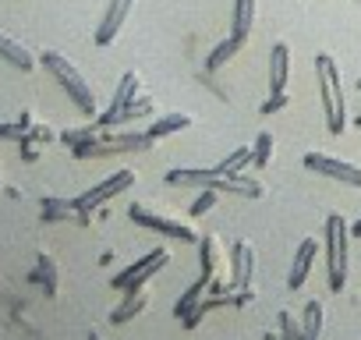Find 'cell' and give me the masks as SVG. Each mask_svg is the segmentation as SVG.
<instances>
[{"label":"cell","instance_id":"9a60e30c","mask_svg":"<svg viewBox=\"0 0 361 340\" xmlns=\"http://www.w3.org/2000/svg\"><path fill=\"white\" fill-rule=\"evenodd\" d=\"M199 255H202V273L206 277H220L224 273V248H220L216 234H206L199 241Z\"/></svg>","mask_w":361,"mask_h":340},{"label":"cell","instance_id":"52a82bcc","mask_svg":"<svg viewBox=\"0 0 361 340\" xmlns=\"http://www.w3.org/2000/svg\"><path fill=\"white\" fill-rule=\"evenodd\" d=\"M301 163L308 170H315V174H322V178H333V181H343L350 188H361V166H354L347 159H336V156H326V152H305Z\"/></svg>","mask_w":361,"mask_h":340},{"label":"cell","instance_id":"7a4b0ae2","mask_svg":"<svg viewBox=\"0 0 361 340\" xmlns=\"http://www.w3.org/2000/svg\"><path fill=\"white\" fill-rule=\"evenodd\" d=\"M39 61H43V68H47V71H50V75H54V78L64 85V92L71 96V103H75V107H78L85 117H92V114H96V96H92V89L85 85L82 71H78V68H75L68 57H61V54H54V50H47Z\"/></svg>","mask_w":361,"mask_h":340},{"label":"cell","instance_id":"484cf974","mask_svg":"<svg viewBox=\"0 0 361 340\" xmlns=\"http://www.w3.org/2000/svg\"><path fill=\"white\" fill-rule=\"evenodd\" d=\"M216 202H220V192H216V188H202V192L195 195V202H192V217H206Z\"/></svg>","mask_w":361,"mask_h":340},{"label":"cell","instance_id":"44dd1931","mask_svg":"<svg viewBox=\"0 0 361 340\" xmlns=\"http://www.w3.org/2000/svg\"><path fill=\"white\" fill-rule=\"evenodd\" d=\"M322 301L319 298H312L308 305H305V315H301V340H319V333H322Z\"/></svg>","mask_w":361,"mask_h":340},{"label":"cell","instance_id":"8992f818","mask_svg":"<svg viewBox=\"0 0 361 340\" xmlns=\"http://www.w3.org/2000/svg\"><path fill=\"white\" fill-rule=\"evenodd\" d=\"M166 262H170V252H166V248H152L149 255H142L138 262H131L124 273H117L110 287H114V291H124V294H128V291H138V287H145Z\"/></svg>","mask_w":361,"mask_h":340},{"label":"cell","instance_id":"8fae6325","mask_svg":"<svg viewBox=\"0 0 361 340\" xmlns=\"http://www.w3.org/2000/svg\"><path fill=\"white\" fill-rule=\"evenodd\" d=\"M231 262H234L231 287H234V291H252V269H255V252H252V245H248V241H234Z\"/></svg>","mask_w":361,"mask_h":340},{"label":"cell","instance_id":"7402d4cb","mask_svg":"<svg viewBox=\"0 0 361 340\" xmlns=\"http://www.w3.org/2000/svg\"><path fill=\"white\" fill-rule=\"evenodd\" d=\"M252 163V149L248 145H241V149H234V152H227L220 163H216V174L220 178H234V174H245V166Z\"/></svg>","mask_w":361,"mask_h":340},{"label":"cell","instance_id":"7c38bea8","mask_svg":"<svg viewBox=\"0 0 361 340\" xmlns=\"http://www.w3.org/2000/svg\"><path fill=\"white\" fill-rule=\"evenodd\" d=\"M315 255H319V245L312 238H305L298 245V252H294V266H290V277H287V287L290 291H301L305 287V280H308V273L315 266Z\"/></svg>","mask_w":361,"mask_h":340},{"label":"cell","instance_id":"5b68a950","mask_svg":"<svg viewBox=\"0 0 361 340\" xmlns=\"http://www.w3.org/2000/svg\"><path fill=\"white\" fill-rule=\"evenodd\" d=\"M135 185V170H114V174L106 178V181H99L96 188H89L85 195H78V199H71V206H75V213L85 220L92 210H99L103 202H110L114 195H121V192H128Z\"/></svg>","mask_w":361,"mask_h":340},{"label":"cell","instance_id":"3957f363","mask_svg":"<svg viewBox=\"0 0 361 340\" xmlns=\"http://www.w3.org/2000/svg\"><path fill=\"white\" fill-rule=\"evenodd\" d=\"M347 245H350V224L340 213L326 217V266H329V291L347 287Z\"/></svg>","mask_w":361,"mask_h":340},{"label":"cell","instance_id":"d6986e66","mask_svg":"<svg viewBox=\"0 0 361 340\" xmlns=\"http://www.w3.org/2000/svg\"><path fill=\"white\" fill-rule=\"evenodd\" d=\"M209 280H213V277H206V273H199V277H195V284H192V287H188L185 294H180V298H177V305H173V315H177V319H185V315H188V312H192V308L199 305V298L206 294V287H209Z\"/></svg>","mask_w":361,"mask_h":340},{"label":"cell","instance_id":"e0dca14e","mask_svg":"<svg viewBox=\"0 0 361 340\" xmlns=\"http://www.w3.org/2000/svg\"><path fill=\"white\" fill-rule=\"evenodd\" d=\"M216 192H227V195H248V199H262L266 195V185L255 181V178H245V174H234V178H224L216 185Z\"/></svg>","mask_w":361,"mask_h":340},{"label":"cell","instance_id":"83f0119b","mask_svg":"<svg viewBox=\"0 0 361 340\" xmlns=\"http://www.w3.org/2000/svg\"><path fill=\"white\" fill-rule=\"evenodd\" d=\"M287 103H290V96H287V92H269V99L262 103V114H280Z\"/></svg>","mask_w":361,"mask_h":340},{"label":"cell","instance_id":"5bb4252c","mask_svg":"<svg viewBox=\"0 0 361 340\" xmlns=\"http://www.w3.org/2000/svg\"><path fill=\"white\" fill-rule=\"evenodd\" d=\"M0 61H8V64L18 68V71H32V68H36V57H32L18 40H11V36H0Z\"/></svg>","mask_w":361,"mask_h":340},{"label":"cell","instance_id":"277c9868","mask_svg":"<svg viewBox=\"0 0 361 340\" xmlns=\"http://www.w3.org/2000/svg\"><path fill=\"white\" fill-rule=\"evenodd\" d=\"M152 145V135L149 131H124V135H114L106 128V135H96L89 145H78L75 156L78 159H92V156H117V152H138V149H149Z\"/></svg>","mask_w":361,"mask_h":340},{"label":"cell","instance_id":"30bf717a","mask_svg":"<svg viewBox=\"0 0 361 340\" xmlns=\"http://www.w3.org/2000/svg\"><path fill=\"white\" fill-rule=\"evenodd\" d=\"M131 4H135V0H110V4H106L103 22H99V29H96V43H99V47H110V43L121 36V29H124V22H128V15H131Z\"/></svg>","mask_w":361,"mask_h":340},{"label":"cell","instance_id":"4fadbf2b","mask_svg":"<svg viewBox=\"0 0 361 340\" xmlns=\"http://www.w3.org/2000/svg\"><path fill=\"white\" fill-rule=\"evenodd\" d=\"M287 78H290V47L276 43L269 54V92H287Z\"/></svg>","mask_w":361,"mask_h":340},{"label":"cell","instance_id":"6da1fadb","mask_svg":"<svg viewBox=\"0 0 361 340\" xmlns=\"http://www.w3.org/2000/svg\"><path fill=\"white\" fill-rule=\"evenodd\" d=\"M315 75H319V96H322V114H326V131L343 135L347 128V103H343V78L340 68L329 54L315 57Z\"/></svg>","mask_w":361,"mask_h":340},{"label":"cell","instance_id":"2e32d148","mask_svg":"<svg viewBox=\"0 0 361 340\" xmlns=\"http://www.w3.org/2000/svg\"><path fill=\"white\" fill-rule=\"evenodd\" d=\"M255 25V0H234V22H231V36H238L241 43H248Z\"/></svg>","mask_w":361,"mask_h":340},{"label":"cell","instance_id":"ac0fdd59","mask_svg":"<svg viewBox=\"0 0 361 340\" xmlns=\"http://www.w3.org/2000/svg\"><path fill=\"white\" fill-rule=\"evenodd\" d=\"M149 305V291L145 287H138V291H128V298L110 312V322H128V319H135L142 308Z\"/></svg>","mask_w":361,"mask_h":340},{"label":"cell","instance_id":"4316f807","mask_svg":"<svg viewBox=\"0 0 361 340\" xmlns=\"http://www.w3.org/2000/svg\"><path fill=\"white\" fill-rule=\"evenodd\" d=\"M280 340H301V322L290 312H280Z\"/></svg>","mask_w":361,"mask_h":340},{"label":"cell","instance_id":"603a6c76","mask_svg":"<svg viewBox=\"0 0 361 340\" xmlns=\"http://www.w3.org/2000/svg\"><path fill=\"white\" fill-rule=\"evenodd\" d=\"M238 50H245V43H241L238 36H227V40H224V43H220V47H216L213 54H209L206 68H209V71H220V68H224V64H227V61H231V57L238 54Z\"/></svg>","mask_w":361,"mask_h":340},{"label":"cell","instance_id":"f1b7e54d","mask_svg":"<svg viewBox=\"0 0 361 340\" xmlns=\"http://www.w3.org/2000/svg\"><path fill=\"white\" fill-rule=\"evenodd\" d=\"M350 238H361V220H357V224L350 227Z\"/></svg>","mask_w":361,"mask_h":340},{"label":"cell","instance_id":"ba28073f","mask_svg":"<svg viewBox=\"0 0 361 340\" xmlns=\"http://www.w3.org/2000/svg\"><path fill=\"white\" fill-rule=\"evenodd\" d=\"M138 89H142V78H138L135 71H128V75L121 78V85L114 89V99H110L106 114H99V121H96V124H99L103 131H106V128H117V124H121V114L138 99Z\"/></svg>","mask_w":361,"mask_h":340},{"label":"cell","instance_id":"cb8c5ba5","mask_svg":"<svg viewBox=\"0 0 361 340\" xmlns=\"http://www.w3.org/2000/svg\"><path fill=\"white\" fill-rule=\"evenodd\" d=\"M273 145H276V142H273V135H269V131H259V138L252 142V166H255V170H262V166L269 163Z\"/></svg>","mask_w":361,"mask_h":340},{"label":"cell","instance_id":"f546056e","mask_svg":"<svg viewBox=\"0 0 361 340\" xmlns=\"http://www.w3.org/2000/svg\"><path fill=\"white\" fill-rule=\"evenodd\" d=\"M357 89H361V82H357ZM357 128H361V114H357Z\"/></svg>","mask_w":361,"mask_h":340},{"label":"cell","instance_id":"d4e9b609","mask_svg":"<svg viewBox=\"0 0 361 340\" xmlns=\"http://www.w3.org/2000/svg\"><path fill=\"white\" fill-rule=\"evenodd\" d=\"M156 110V103H152V96H142V99H135L124 114H121V124H131V121H138V117H149Z\"/></svg>","mask_w":361,"mask_h":340},{"label":"cell","instance_id":"ffe728a7","mask_svg":"<svg viewBox=\"0 0 361 340\" xmlns=\"http://www.w3.org/2000/svg\"><path fill=\"white\" fill-rule=\"evenodd\" d=\"M185 128H192V114H163V117L152 121L149 135H152V138H166V135L185 131Z\"/></svg>","mask_w":361,"mask_h":340},{"label":"cell","instance_id":"9c48e42d","mask_svg":"<svg viewBox=\"0 0 361 340\" xmlns=\"http://www.w3.org/2000/svg\"><path fill=\"white\" fill-rule=\"evenodd\" d=\"M128 217H131L138 227H149V231H156V234H166V238H177V241H195V231H192V227H185L180 220H170V217H159V213H152V210H145V206H131Z\"/></svg>","mask_w":361,"mask_h":340}]
</instances>
